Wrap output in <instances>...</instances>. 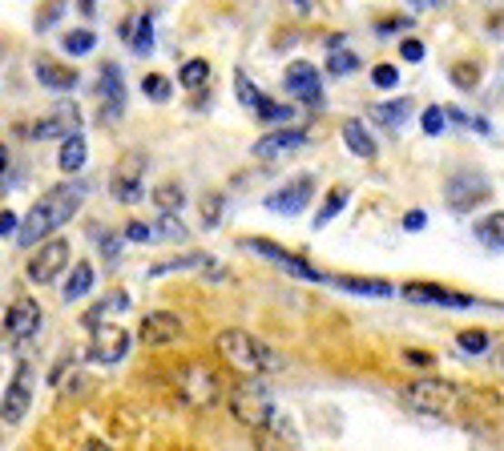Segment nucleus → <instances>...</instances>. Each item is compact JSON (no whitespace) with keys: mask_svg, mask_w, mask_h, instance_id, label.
I'll return each instance as SVG.
<instances>
[{"mask_svg":"<svg viewBox=\"0 0 504 451\" xmlns=\"http://www.w3.org/2000/svg\"><path fill=\"white\" fill-rule=\"evenodd\" d=\"M86 197H89V182H77V177H73V182L53 185L45 197H36L33 210L21 218V226H16V242H21V246H36V242H45V234L61 230V226L69 222L81 205H86Z\"/></svg>","mask_w":504,"mask_h":451,"instance_id":"1","label":"nucleus"},{"mask_svg":"<svg viewBox=\"0 0 504 451\" xmlns=\"http://www.w3.org/2000/svg\"><path fill=\"white\" fill-rule=\"evenodd\" d=\"M174 391H178V399L190 411H207L227 395V383H222L218 366H210L202 359H190L174 371Z\"/></svg>","mask_w":504,"mask_h":451,"instance_id":"2","label":"nucleus"},{"mask_svg":"<svg viewBox=\"0 0 504 451\" xmlns=\"http://www.w3.org/2000/svg\"><path fill=\"white\" fill-rule=\"evenodd\" d=\"M214 351H218L230 366H238L242 375H267V371H278V366H283V359H278L267 343H258L255 335L238 331V326L235 331H222L218 343H214Z\"/></svg>","mask_w":504,"mask_h":451,"instance_id":"3","label":"nucleus"},{"mask_svg":"<svg viewBox=\"0 0 504 451\" xmlns=\"http://www.w3.org/2000/svg\"><path fill=\"white\" fill-rule=\"evenodd\" d=\"M404 403L412 411H424V416H452L460 407V387L448 379H412L399 387Z\"/></svg>","mask_w":504,"mask_h":451,"instance_id":"4","label":"nucleus"},{"mask_svg":"<svg viewBox=\"0 0 504 451\" xmlns=\"http://www.w3.org/2000/svg\"><path fill=\"white\" fill-rule=\"evenodd\" d=\"M492 197V185L480 169H452L444 182V202L452 214H472L476 205H484Z\"/></svg>","mask_w":504,"mask_h":451,"instance_id":"5","label":"nucleus"},{"mask_svg":"<svg viewBox=\"0 0 504 451\" xmlns=\"http://www.w3.org/2000/svg\"><path fill=\"white\" fill-rule=\"evenodd\" d=\"M230 411H235L238 423H247L250 431H263L275 423V399L263 383H238L230 391Z\"/></svg>","mask_w":504,"mask_h":451,"instance_id":"6","label":"nucleus"},{"mask_svg":"<svg viewBox=\"0 0 504 451\" xmlns=\"http://www.w3.org/2000/svg\"><path fill=\"white\" fill-rule=\"evenodd\" d=\"M33 383H36V371L29 363H21L16 366V375H13V383H8V391H5V399H0V423H21L25 416H29V403H33Z\"/></svg>","mask_w":504,"mask_h":451,"instance_id":"7","label":"nucleus"},{"mask_svg":"<svg viewBox=\"0 0 504 451\" xmlns=\"http://www.w3.org/2000/svg\"><path fill=\"white\" fill-rule=\"evenodd\" d=\"M255 254H263V258L270 262V266H278L283 275H291V278H303V282H327V275L323 270H315L307 258H298V254H291V250H283L278 242H267V238H250L247 242Z\"/></svg>","mask_w":504,"mask_h":451,"instance_id":"8","label":"nucleus"},{"mask_svg":"<svg viewBox=\"0 0 504 451\" xmlns=\"http://www.w3.org/2000/svg\"><path fill=\"white\" fill-rule=\"evenodd\" d=\"M81 129V109H77V101H57L49 113H45L41 121L29 129V137L33 141H53V137H69V134H77Z\"/></svg>","mask_w":504,"mask_h":451,"instance_id":"9","label":"nucleus"},{"mask_svg":"<svg viewBox=\"0 0 504 451\" xmlns=\"http://www.w3.org/2000/svg\"><path fill=\"white\" fill-rule=\"evenodd\" d=\"M142 177H146V157L142 154H129L121 157V165L114 169V177H109V185H114V197L121 205H134L142 202Z\"/></svg>","mask_w":504,"mask_h":451,"instance_id":"10","label":"nucleus"},{"mask_svg":"<svg viewBox=\"0 0 504 451\" xmlns=\"http://www.w3.org/2000/svg\"><path fill=\"white\" fill-rule=\"evenodd\" d=\"M283 89L298 97L303 105H323V85H319V69H315L311 61H295L287 65L283 73Z\"/></svg>","mask_w":504,"mask_h":451,"instance_id":"11","label":"nucleus"},{"mask_svg":"<svg viewBox=\"0 0 504 451\" xmlns=\"http://www.w3.org/2000/svg\"><path fill=\"white\" fill-rule=\"evenodd\" d=\"M65 266H69V242L53 238V242H45V246L29 258V278L41 282V286H49V282L57 278Z\"/></svg>","mask_w":504,"mask_h":451,"instance_id":"12","label":"nucleus"},{"mask_svg":"<svg viewBox=\"0 0 504 451\" xmlns=\"http://www.w3.org/2000/svg\"><path fill=\"white\" fill-rule=\"evenodd\" d=\"M311 194H315V177L303 174V177H295V182H287L283 190H275L263 205H267V210H275V214H287V218H295V214L307 210Z\"/></svg>","mask_w":504,"mask_h":451,"instance_id":"13","label":"nucleus"},{"mask_svg":"<svg viewBox=\"0 0 504 451\" xmlns=\"http://www.w3.org/2000/svg\"><path fill=\"white\" fill-rule=\"evenodd\" d=\"M399 295L408 298V303H436V306H476L472 295H460V290H448V286H436V282H404L399 286Z\"/></svg>","mask_w":504,"mask_h":451,"instance_id":"14","label":"nucleus"},{"mask_svg":"<svg viewBox=\"0 0 504 451\" xmlns=\"http://www.w3.org/2000/svg\"><path fill=\"white\" fill-rule=\"evenodd\" d=\"M93 331V346H89V355L97 363H121L126 359V351H129V335L121 331V326H106V323H93L89 326Z\"/></svg>","mask_w":504,"mask_h":451,"instance_id":"15","label":"nucleus"},{"mask_svg":"<svg viewBox=\"0 0 504 451\" xmlns=\"http://www.w3.org/2000/svg\"><path fill=\"white\" fill-rule=\"evenodd\" d=\"M97 97H101V121H117L121 109H126V81H121L117 65H101Z\"/></svg>","mask_w":504,"mask_h":451,"instance_id":"16","label":"nucleus"},{"mask_svg":"<svg viewBox=\"0 0 504 451\" xmlns=\"http://www.w3.org/2000/svg\"><path fill=\"white\" fill-rule=\"evenodd\" d=\"M303 145H307V129H295V125L270 129L267 137L255 141V157H263V162H278L283 154H295V149H303Z\"/></svg>","mask_w":504,"mask_h":451,"instance_id":"17","label":"nucleus"},{"mask_svg":"<svg viewBox=\"0 0 504 451\" xmlns=\"http://www.w3.org/2000/svg\"><path fill=\"white\" fill-rule=\"evenodd\" d=\"M182 318L174 315V310H154V315L142 318V331H137V338H142L146 346H166L174 343V338H182Z\"/></svg>","mask_w":504,"mask_h":451,"instance_id":"18","label":"nucleus"},{"mask_svg":"<svg viewBox=\"0 0 504 451\" xmlns=\"http://www.w3.org/2000/svg\"><path fill=\"white\" fill-rule=\"evenodd\" d=\"M36 326H41V306H36L33 298H16L5 315V331L13 338H29Z\"/></svg>","mask_w":504,"mask_h":451,"instance_id":"19","label":"nucleus"},{"mask_svg":"<svg viewBox=\"0 0 504 451\" xmlns=\"http://www.w3.org/2000/svg\"><path fill=\"white\" fill-rule=\"evenodd\" d=\"M33 73H36V81H41L45 89H57V93L77 89V69H69V65H57L53 56H36Z\"/></svg>","mask_w":504,"mask_h":451,"instance_id":"20","label":"nucleus"},{"mask_svg":"<svg viewBox=\"0 0 504 451\" xmlns=\"http://www.w3.org/2000/svg\"><path fill=\"white\" fill-rule=\"evenodd\" d=\"M327 282H335L339 290H351V295H368V298H391L399 295V286H391L384 278H356V275H327Z\"/></svg>","mask_w":504,"mask_h":451,"instance_id":"21","label":"nucleus"},{"mask_svg":"<svg viewBox=\"0 0 504 451\" xmlns=\"http://www.w3.org/2000/svg\"><path fill=\"white\" fill-rule=\"evenodd\" d=\"M412 97H396V101H384V105H371L368 109V117L376 121V125H384V129H399L408 117H412Z\"/></svg>","mask_w":504,"mask_h":451,"instance_id":"22","label":"nucleus"},{"mask_svg":"<svg viewBox=\"0 0 504 451\" xmlns=\"http://www.w3.org/2000/svg\"><path fill=\"white\" fill-rule=\"evenodd\" d=\"M89 162V141L86 134H69V137H61V157H57V165L65 169V174H77V169H86Z\"/></svg>","mask_w":504,"mask_h":451,"instance_id":"23","label":"nucleus"},{"mask_svg":"<svg viewBox=\"0 0 504 451\" xmlns=\"http://www.w3.org/2000/svg\"><path fill=\"white\" fill-rule=\"evenodd\" d=\"M343 145H348L356 157H368V162L379 154L376 137H371L368 129H363V121H343Z\"/></svg>","mask_w":504,"mask_h":451,"instance_id":"24","label":"nucleus"},{"mask_svg":"<svg viewBox=\"0 0 504 451\" xmlns=\"http://www.w3.org/2000/svg\"><path fill=\"white\" fill-rule=\"evenodd\" d=\"M472 234H476V242H480V246L504 250V214H484V218L472 226Z\"/></svg>","mask_w":504,"mask_h":451,"instance_id":"25","label":"nucleus"},{"mask_svg":"<svg viewBox=\"0 0 504 451\" xmlns=\"http://www.w3.org/2000/svg\"><path fill=\"white\" fill-rule=\"evenodd\" d=\"M89 290H93V266H89V262H77L61 295H65V303H77V298H86Z\"/></svg>","mask_w":504,"mask_h":451,"instance_id":"26","label":"nucleus"},{"mask_svg":"<svg viewBox=\"0 0 504 451\" xmlns=\"http://www.w3.org/2000/svg\"><path fill=\"white\" fill-rule=\"evenodd\" d=\"M149 226H154V242H186V230H182L178 214L162 210V218L149 222Z\"/></svg>","mask_w":504,"mask_h":451,"instance_id":"27","label":"nucleus"},{"mask_svg":"<svg viewBox=\"0 0 504 451\" xmlns=\"http://www.w3.org/2000/svg\"><path fill=\"white\" fill-rule=\"evenodd\" d=\"M61 49L69 56H86L97 49V33H89V28H77V33H65L61 36Z\"/></svg>","mask_w":504,"mask_h":451,"instance_id":"28","label":"nucleus"},{"mask_svg":"<svg viewBox=\"0 0 504 451\" xmlns=\"http://www.w3.org/2000/svg\"><path fill=\"white\" fill-rule=\"evenodd\" d=\"M126 41H129V49H134L137 56H149V53H154V21H149V16H142Z\"/></svg>","mask_w":504,"mask_h":451,"instance_id":"29","label":"nucleus"},{"mask_svg":"<svg viewBox=\"0 0 504 451\" xmlns=\"http://www.w3.org/2000/svg\"><path fill=\"white\" fill-rule=\"evenodd\" d=\"M348 210V190H331L323 202V210L315 214V230H323V226H331V218H339V214Z\"/></svg>","mask_w":504,"mask_h":451,"instance_id":"30","label":"nucleus"},{"mask_svg":"<svg viewBox=\"0 0 504 451\" xmlns=\"http://www.w3.org/2000/svg\"><path fill=\"white\" fill-rule=\"evenodd\" d=\"M235 93H238V101H242V105H247L250 113H255V109H258V105H263V101H267V97H263V89H258V85L250 81V77H247V73H242V69L235 73Z\"/></svg>","mask_w":504,"mask_h":451,"instance_id":"31","label":"nucleus"},{"mask_svg":"<svg viewBox=\"0 0 504 451\" xmlns=\"http://www.w3.org/2000/svg\"><path fill=\"white\" fill-rule=\"evenodd\" d=\"M178 81L186 85V89H202V85L210 81V65L202 61V56H194V61H186V65H182Z\"/></svg>","mask_w":504,"mask_h":451,"instance_id":"32","label":"nucleus"},{"mask_svg":"<svg viewBox=\"0 0 504 451\" xmlns=\"http://www.w3.org/2000/svg\"><path fill=\"white\" fill-rule=\"evenodd\" d=\"M210 266V254H186V258H174V262H157L154 275H170V270H202Z\"/></svg>","mask_w":504,"mask_h":451,"instance_id":"33","label":"nucleus"},{"mask_svg":"<svg viewBox=\"0 0 504 451\" xmlns=\"http://www.w3.org/2000/svg\"><path fill=\"white\" fill-rule=\"evenodd\" d=\"M359 69V56L348 53V49H331V61H327V73L331 77H348V73Z\"/></svg>","mask_w":504,"mask_h":451,"instance_id":"34","label":"nucleus"},{"mask_svg":"<svg viewBox=\"0 0 504 451\" xmlns=\"http://www.w3.org/2000/svg\"><path fill=\"white\" fill-rule=\"evenodd\" d=\"M142 93H146V97H154V101H170L174 85L166 81L162 73H146V77H142Z\"/></svg>","mask_w":504,"mask_h":451,"instance_id":"35","label":"nucleus"},{"mask_svg":"<svg viewBox=\"0 0 504 451\" xmlns=\"http://www.w3.org/2000/svg\"><path fill=\"white\" fill-rule=\"evenodd\" d=\"M456 346H460L464 355H484L489 351V335L484 331H460L456 335Z\"/></svg>","mask_w":504,"mask_h":451,"instance_id":"36","label":"nucleus"},{"mask_svg":"<svg viewBox=\"0 0 504 451\" xmlns=\"http://www.w3.org/2000/svg\"><path fill=\"white\" fill-rule=\"evenodd\" d=\"M255 117L258 121H295V105H275V101H263V105L255 109Z\"/></svg>","mask_w":504,"mask_h":451,"instance_id":"37","label":"nucleus"},{"mask_svg":"<svg viewBox=\"0 0 504 451\" xmlns=\"http://www.w3.org/2000/svg\"><path fill=\"white\" fill-rule=\"evenodd\" d=\"M371 85H376V89H396L399 69H396V65H376V69H371Z\"/></svg>","mask_w":504,"mask_h":451,"instance_id":"38","label":"nucleus"},{"mask_svg":"<svg viewBox=\"0 0 504 451\" xmlns=\"http://www.w3.org/2000/svg\"><path fill=\"white\" fill-rule=\"evenodd\" d=\"M154 197H157V205H162V210H170V214H178V205L186 202L178 185H162V190H157Z\"/></svg>","mask_w":504,"mask_h":451,"instance_id":"39","label":"nucleus"},{"mask_svg":"<svg viewBox=\"0 0 504 451\" xmlns=\"http://www.w3.org/2000/svg\"><path fill=\"white\" fill-rule=\"evenodd\" d=\"M222 218V194H210L207 202H202V222H207V230H214Z\"/></svg>","mask_w":504,"mask_h":451,"instance_id":"40","label":"nucleus"},{"mask_svg":"<svg viewBox=\"0 0 504 451\" xmlns=\"http://www.w3.org/2000/svg\"><path fill=\"white\" fill-rule=\"evenodd\" d=\"M444 121H448L444 109H436V105L424 109V134H428V137H440V134H444Z\"/></svg>","mask_w":504,"mask_h":451,"instance_id":"41","label":"nucleus"},{"mask_svg":"<svg viewBox=\"0 0 504 451\" xmlns=\"http://www.w3.org/2000/svg\"><path fill=\"white\" fill-rule=\"evenodd\" d=\"M126 242H154V226H149V222H129L126 226Z\"/></svg>","mask_w":504,"mask_h":451,"instance_id":"42","label":"nucleus"},{"mask_svg":"<svg viewBox=\"0 0 504 451\" xmlns=\"http://www.w3.org/2000/svg\"><path fill=\"white\" fill-rule=\"evenodd\" d=\"M476 77H480V69H476V65H464V69H452V85H460V89H472Z\"/></svg>","mask_w":504,"mask_h":451,"instance_id":"43","label":"nucleus"},{"mask_svg":"<svg viewBox=\"0 0 504 451\" xmlns=\"http://www.w3.org/2000/svg\"><path fill=\"white\" fill-rule=\"evenodd\" d=\"M399 56H404L408 65H416V61H424V45L416 41V36H408L404 45H399Z\"/></svg>","mask_w":504,"mask_h":451,"instance_id":"44","label":"nucleus"},{"mask_svg":"<svg viewBox=\"0 0 504 451\" xmlns=\"http://www.w3.org/2000/svg\"><path fill=\"white\" fill-rule=\"evenodd\" d=\"M65 13V0H53V5L49 8H45V13L41 16H36V28H41V33H45V28H49L53 21H57V16Z\"/></svg>","mask_w":504,"mask_h":451,"instance_id":"45","label":"nucleus"},{"mask_svg":"<svg viewBox=\"0 0 504 451\" xmlns=\"http://www.w3.org/2000/svg\"><path fill=\"white\" fill-rule=\"evenodd\" d=\"M16 226H21V218H16L13 210H0V238H8V234H16Z\"/></svg>","mask_w":504,"mask_h":451,"instance_id":"46","label":"nucleus"},{"mask_svg":"<svg viewBox=\"0 0 504 451\" xmlns=\"http://www.w3.org/2000/svg\"><path fill=\"white\" fill-rule=\"evenodd\" d=\"M408 25H412V21H399V16H388V21H379V25H376V33H379V36H391L396 28H408Z\"/></svg>","mask_w":504,"mask_h":451,"instance_id":"47","label":"nucleus"},{"mask_svg":"<svg viewBox=\"0 0 504 451\" xmlns=\"http://www.w3.org/2000/svg\"><path fill=\"white\" fill-rule=\"evenodd\" d=\"M424 222H428V218H424V210H408V214H404V230H412V234H416V230H424Z\"/></svg>","mask_w":504,"mask_h":451,"instance_id":"48","label":"nucleus"},{"mask_svg":"<svg viewBox=\"0 0 504 451\" xmlns=\"http://www.w3.org/2000/svg\"><path fill=\"white\" fill-rule=\"evenodd\" d=\"M101 250H106V258H117V254H121V238H101Z\"/></svg>","mask_w":504,"mask_h":451,"instance_id":"49","label":"nucleus"},{"mask_svg":"<svg viewBox=\"0 0 504 451\" xmlns=\"http://www.w3.org/2000/svg\"><path fill=\"white\" fill-rule=\"evenodd\" d=\"M404 359H408V363H416V366H428V363H432V355H424V351H408Z\"/></svg>","mask_w":504,"mask_h":451,"instance_id":"50","label":"nucleus"},{"mask_svg":"<svg viewBox=\"0 0 504 451\" xmlns=\"http://www.w3.org/2000/svg\"><path fill=\"white\" fill-rule=\"evenodd\" d=\"M444 117L456 121V125H469V113H464V109H444Z\"/></svg>","mask_w":504,"mask_h":451,"instance_id":"51","label":"nucleus"},{"mask_svg":"<svg viewBox=\"0 0 504 451\" xmlns=\"http://www.w3.org/2000/svg\"><path fill=\"white\" fill-rule=\"evenodd\" d=\"M5 169H8V145L0 141V174H5Z\"/></svg>","mask_w":504,"mask_h":451,"instance_id":"52","label":"nucleus"},{"mask_svg":"<svg viewBox=\"0 0 504 451\" xmlns=\"http://www.w3.org/2000/svg\"><path fill=\"white\" fill-rule=\"evenodd\" d=\"M81 8H86V13H93V8H97V0H77Z\"/></svg>","mask_w":504,"mask_h":451,"instance_id":"53","label":"nucleus"},{"mask_svg":"<svg viewBox=\"0 0 504 451\" xmlns=\"http://www.w3.org/2000/svg\"><path fill=\"white\" fill-rule=\"evenodd\" d=\"M86 451H106V444H86Z\"/></svg>","mask_w":504,"mask_h":451,"instance_id":"54","label":"nucleus"},{"mask_svg":"<svg viewBox=\"0 0 504 451\" xmlns=\"http://www.w3.org/2000/svg\"><path fill=\"white\" fill-rule=\"evenodd\" d=\"M291 5H298V8H311V0H291Z\"/></svg>","mask_w":504,"mask_h":451,"instance_id":"55","label":"nucleus"},{"mask_svg":"<svg viewBox=\"0 0 504 451\" xmlns=\"http://www.w3.org/2000/svg\"><path fill=\"white\" fill-rule=\"evenodd\" d=\"M408 5H412V8H424V5H428V0H408Z\"/></svg>","mask_w":504,"mask_h":451,"instance_id":"56","label":"nucleus"}]
</instances>
